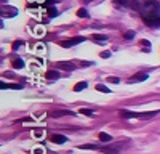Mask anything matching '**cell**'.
I'll use <instances>...</instances> for the list:
<instances>
[{
    "instance_id": "1",
    "label": "cell",
    "mask_w": 160,
    "mask_h": 154,
    "mask_svg": "<svg viewBox=\"0 0 160 154\" xmlns=\"http://www.w3.org/2000/svg\"><path fill=\"white\" fill-rule=\"evenodd\" d=\"M138 11L141 13V16H152L160 13V3L155 0H146V2L139 3Z\"/></svg>"
},
{
    "instance_id": "2",
    "label": "cell",
    "mask_w": 160,
    "mask_h": 154,
    "mask_svg": "<svg viewBox=\"0 0 160 154\" xmlns=\"http://www.w3.org/2000/svg\"><path fill=\"white\" fill-rule=\"evenodd\" d=\"M125 146H127V145H123L122 141H118V143H114V145H109V146H102L101 151H102L104 154H118Z\"/></svg>"
},
{
    "instance_id": "3",
    "label": "cell",
    "mask_w": 160,
    "mask_h": 154,
    "mask_svg": "<svg viewBox=\"0 0 160 154\" xmlns=\"http://www.w3.org/2000/svg\"><path fill=\"white\" fill-rule=\"evenodd\" d=\"M82 42H85V37L78 35V37H72V38H69V40H62V42H59V45H61L62 48H69V47H75V45H78V44H82Z\"/></svg>"
},
{
    "instance_id": "4",
    "label": "cell",
    "mask_w": 160,
    "mask_h": 154,
    "mask_svg": "<svg viewBox=\"0 0 160 154\" xmlns=\"http://www.w3.org/2000/svg\"><path fill=\"white\" fill-rule=\"evenodd\" d=\"M142 21L151 26V28H158L160 26V13L158 15H152V16H142Z\"/></svg>"
},
{
    "instance_id": "5",
    "label": "cell",
    "mask_w": 160,
    "mask_h": 154,
    "mask_svg": "<svg viewBox=\"0 0 160 154\" xmlns=\"http://www.w3.org/2000/svg\"><path fill=\"white\" fill-rule=\"evenodd\" d=\"M148 74L146 72H138V74H135V75H131L130 79H128V82L130 84H135V82H144V80H148Z\"/></svg>"
},
{
    "instance_id": "6",
    "label": "cell",
    "mask_w": 160,
    "mask_h": 154,
    "mask_svg": "<svg viewBox=\"0 0 160 154\" xmlns=\"http://www.w3.org/2000/svg\"><path fill=\"white\" fill-rule=\"evenodd\" d=\"M2 15H3V16L7 15L8 18H13V16L18 15V10H16L15 7H10V5L5 7V5H3V7H2Z\"/></svg>"
},
{
    "instance_id": "7",
    "label": "cell",
    "mask_w": 160,
    "mask_h": 154,
    "mask_svg": "<svg viewBox=\"0 0 160 154\" xmlns=\"http://www.w3.org/2000/svg\"><path fill=\"white\" fill-rule=\"evenodd\" d=\"M56 68H61L64 71H74L75 69V64L72 61H58L56 63Z\"/></svg>"
},
{
    "instance_id": "8",
    "label": "cell",
    "mask_w": 160,
    "mask_h": 154,
    "mask_svg": "<svg viewBox=\"0 0 160 154\" xmlns=\"http://www.w3.org/2000/svg\"><path fill=\"white\" fill-rule=\"evenodd\" d=\"M51 141H53V143H66V141H68V138H66L64 135L55 133V135H51Z\"/></svg>"
},
{
    "instance_id": "9",
    "label": "cell",
    "mask_w": 160,
    "mask_h": 154,
    "mask_svg": "<svg viewBox=\"0 0 160 154\" xmlns=\"http://www.w3.org/2000/svg\"><path fill=\"white\" fill-rule=\"evenodd\" d=\"M45 77L48 80H58L59 79V72L58 71H47L45 72Z\"/></svg>"
},
{
    "instance_id": "10",
    "label": "cell",
    "mask_w": 160,
    "mask_h": 154,
    "mask_svg": "<svg viewBox=\"0 0 160 154\" xmlns=\"http://www.w3.org/2000/svg\"><path fill=\"white\" fill-rule=\"evenodd\" d=\"M91 38L95 42H98V44H104L106 40H108V35H104V34H93Z\"/></svg>"
},
{
    "instance_id": "11",
    "label": "cell",
    "mask_w": 160,
    "mask_h": 154,
    "mask_svg": "<svg viewBox=\"0 0 160 154\" xmlns=\"http://www.w3.org/2000/svg\"><path fill=\"white\" fill-rule=\"evenodd\" d=\"M158 111H151V112H136V117H142V119H149V117H154L157 116Z\"/></svg>"
},
{
    "instance_id": "12",
    "label": "cell",
    "mask_w": 160,
    "mask_h": 154,
    "mask_svg": "<svg viewBox=\"0 0 160 154\" xmlns=\"http://www.w3.org/2000/svg\"><path fill=\"white\" fill-rule=\"evenodd\" d=\"M62 116H74L72 111H55L51 112V117H62Z\"/></svg>"
},
{
    "instance_id": "13",
    "label": "cell",
    "mask_w": 160,
    "mask_h": 154,
    "mask_svg": "<svg viewBox=\"0 0 160 154\" xmlns=\"http://www.w3.org/2000/svg\"><path fill=\"white\" fill-rule=\"evenodd\" d=\"M2 90H5V88H11V90H19V88H22V85H19V84H3L2 82Z\"/></svg>"
},
{
    "instance_id": "14",
    "label": "cell",
    "mask_w": 160,
    "mask_h": 154,
    "mask_svg": "<svg viewBox=\"0 0 160 154\" xmlns=\"http://www.w3.org/2000/svg\"><path fill=\"white\" fill-rule=\"evenodd\" d=\"M11 66L15 68V69H21V68H24V61L16 58V59H13V61H11Z\"/></svg>"
},
{
    "instance_id": "15",
    "label": "cell",
    "mask_w": 160,
    "mask_h": 154,
    "mask_svg": "<svg viewBox=\"0 0 160 154\" xmlns=\"http://www.w3.org/2000/svg\"><path fill=\"white\" fill-rule=\"evenodd\" d=\"M87 87H88L87 82H78V84L74 85V92H82V90H85Z\"/></svg>"
},
{
    "instance_id": "16",
    "label": "cell",
    "mask_w": 160,
    "mask_h": 154,
    "mask_svg": "<svg viewBox=\"0 0 160 154\" xmlns=\"http://www.w3.org/2000/svg\"><path fill=\"white\" fill-rule=\"evenodd\" d=\"M99 140H101V141H104V143H106V141H108V143H109V141H111L112 138H111V135H109V133H106V132H101V133H99Z\"/></svg>"
},
{
    "instance_id": "17",
    "label": "cell",
    "mask_w": 160,
    "mask_h": 154,
    "mask_svg": "<svg viewBox=\"0 0 160 154\" xmlns=\"http://www.w3.org/2000/svg\"><path fill=\"white\" fill-rule=\"evenodd\" d=\"M96 90H98V92H102V93H111V90L106 87V85H102V84H98L96 85Z\"/></svg>"
},
{
    "instance_id": "18",
    "label": "cell",
    "mask_w": 160,
    "mask_h": 154,
    "mask_svg": "<svg viewBox=\"0 0 160 154\" xmlns=\"http://www.w3.org/2000/svg\"><path fill=\"white\" fill-rule=\"evenodd\" d=\"M48 16H50V18L58 16V10H56L55 7H48Z\"/></svg>"
},
{
    "instance_id": "19",
    "label": "cell",
    "mask_w": 160,
    "mask_h": 154,
    "mask_svg": "<svg viewBox=\"0 0 160 154\" xmlns=\"http://www.w3.org/2000/svg\"><path fill=\"white\" fill-rule=\"evenodd\" d=\"M80 148H82V149H99L101 151L102 146H98V145H82Z\"/></svg>"
},
{
    "instance_id": "20",
    "label": "cell",
    "mask_w": 160,
    "mask_h": 154,
    "mask_svg": "<svg viewBox=\"0 0 160 154\" xmlns=\"http://www.w3.org/2000/svg\"><path fill=\"white\" fill-rule=\"evenodd\" d=\"M77 16H78V18H88V11H87L85 8H80V10L77 11Z\"/></svg>"
},
{
    "instance_id": "21",
    "label": "cell",
    "mask_w": 160,
    "mask_h": 154,
    "mask_svg": "<svg viewBox=\"0 0 160 154\" xmlns=\"http://www.w3.org/2000/svg\"><path fill=\"white\" fill-rule=\"evenodd\" d=\"M78 112L83 114V116H95L96 114V111H93V109H80Z\"/></svg>"
},
{
    "instance_id": "22",
    "label": "cell",
    "mask_w": 160,
    "mask_h": 154,
    "mask_svg": "<svg viewBox=\"0 0 160 154\" xmlns=\"http://www.w3.org/2000/svg\"><path fill=\"white\" fill-rule=\"evenodd\" d=\"M106 80H108V82H111V84H118V82H120V79H118V77H114V75L108 77Z\"/></svg>"
},
{
    "instance_id": "23",
    "label": "cell",
    "mask_w": 160,
    "mask_h": 154,
    "mask_svg": "<svg viewBox=\"0 0 160 154\" xmlns=\"http://www.w3.org/2000/svg\"><path fill=\"white\" fill-rule=\"evenodd\" d=\"M133 37H135V31H128V32H125V38H127V40H131Z\"/></svg>"
},
{
    "instance_id": "24",
    "label": "cell",
    "mask_w": 160,
    "mask_h": 154,
    "mask_svg": "<svg viewBox=\"0 0 160 154\" xmlns=\"http://www.w3.org/2000/svg\"><path fill=\"white\" fill-rule=\"evenodd\" d=\"M111 51L109 50H106V51H102V53H101V58H104V59H108V58H111Z\"/></svg>"
},
{
    "instance_id": "25",
    "label": "cell",
    "mask_w": 160,
    "mask_h": 154,
    "mask_svg": "<svg viewBox=\"0 0 160 154\" xmlns=\"http://www.w3.org/2000/svg\"><path fill=\"white\" fill-rule=\"evenodd\" d=\"M21 45H22V42H21V40H16V42H13L11 48H13V50H18V48H19Z\"/></svg>"
},
{
    "instance_id": "26",
    "label": "cell",
    "mask_w": 160,
    "mask_h": 154,
    "mask_svg": "<svg viewBox=\"0 0 160 154\" xmlns=\"http://www.w3.org/2000/svg\"><path fill=\"white\" fill-rule=\"evenodd\" d=\"M141 45H142V47H149V48H151V42H149V40H146V38H142V40H141Z\"/></svg>"
},
{
    "instance_id": "27",
    "label": "cell",
    "mask_w": 160,
    "mask_h": 154,
    "mask_svg": "<svg viewBox=\"0 0 160 154\" xmlns=\"http://www.w3.org/2000/svg\"><path fill=\"white\" fill-rule=\"evenodd\" d=\"M127 2H128V0H115L117 5H127Z\"/></svg>"
},
{
    "instance_id": "28",
    "label": "cell",
    "mask_w": 160,
    "mask_h": 154,
    "mask_svg": "<svg viewBox=\"0 0 160 154\" xmlns=\"http://www.w3.org/2000/svg\"><path fill=\"white\" fill-rule=\"evenodd\" d=\"M53 2H55V0H45V7H51Z\"/></svg>"
}]
</instances>
